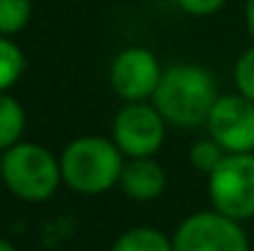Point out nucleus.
<instances>
[{"mask_svg": "<svg viewBox=\"0 0 254 251\" xmlns=\"http://www.w3.org/2000/svg\"><path fill=\"white\" fill-rule=\"evenodd\" d=\"M217 99V86L207 69L197 64H173L161 77L153 94V106L166 123L195 128L207 123Z\"/></svg>", "mask_w": 254, "mask_h": 251, "instance_id": "nucleus-1", "label": "nucleus"}, {"mask_svg": "<svg viewBox=\"0 0 254 251\" xmlns=\"http://www.w3.org/2000/svg\"><path fill=\"white\" fill-rule=\"evenodd\" d=\"M124 153L116 143L101 136L74 138L62 158V180L79 195H101L111 190L124 170Z\"/></svg>", "mask_w": 254, "mask_h": 251, "instance_id": "nucleus-2", "label": "nucleus"}, {"mask_svg": "<svg viewBox=\"0 0 254 251\" xmlns=\"http://www.w3.org/2000/svg\"><path fill=\"white\" fill-rule=\"evenodd\" d=\"M0 180L25 202H45L62 182V165L47 148L37 143H17L2 155Z\"/></svg>", "mask_w": 254, "mask_h": 251, "instance_id": "nucleus-3", "label": "nucleus"}, {"mask_svg": "<svg viewBox=\"0 0 254 251\" xmlns=\"http://www.w3.org/2000/svg\"><path fill=\"white\" fill-rule=\"evenodd\" d=\"M207 192L215 212L245 222L254 217V155L227 153L210 172Z\"/></svg>", "mask_w": 254, "mask_h": 251, "instance_id": "nucleus-4", "label": "nucleus"}, {"mask_svg": "<svg viewBox=\"0 0 254 251\" xmlns=\"http://www.w3.org/2000/svg\"><path fill=\"white\" fill-rule=\"evenodd\" d=\"M173 251H250V239L240 222L220 212H197L175 229Z\"/></svg>", "mask_w": 254, "mask_h": 251, "instance_id": "nucleus-5", "label": "nucleus"}, {"mask_svg": "<svg viewBox=\"0 0 254 251\" xmlns=\"http://www.w3.org/2000/svg\"><path fill=\"white\" fill-rule=\"evenodd\" d=\"M166 138V118L146 101H128L114 118V143L128 158H153Z\"/></svg>", "mask_w": 254, "mask_h": 251, "instance_id": "nucleus-6", "label": "nucleus"}, {"mask_svg": "<svg viewBox=\"0 0 254 251\" xmlns=\"http://www.w3.org/2000/svg\"><path fill=\"white\" fill-rule=\"evenodd\" d=\"M210 138L222 146L225 153L254 151V101L242 94L220 96L207 118Z\"/></svg>", "mask_w": 254, "mask_h": 251, "instance_id": "nucleus-7", "label": "nucleus"}, {"mask_svg": "<svg viewBox=\"0 0 254 251\" xmlns=\"http://www.w3.org/2000/svg\"><path fill=\"white\" fill-rule=\"evenodd\" d=\"M111 86L114 91L128 103V101H143L153 99L163 69L158 57L146 50V47H126L124 52L116 54L111 62Z\"/></svg>", "mask_w": 254, "mask_h": 251, "instance_id": "nucleus-8", "label": "nucleus"}, {"mask_svg": "<svg viewBox=\"0 0 254 251\" xmlns=\"http://www.w3.org/2000/svg\"><path fill=\"white\" fill-rule=\"evenodd\" d=\"M119 185L126 197L136 202H151L158 200L166 190V170L153 158H131L128 163H124Z\"/></svg>", "mask_w": 254, "mask_h": 251, "instance_id": "nucleus-9", "label": "nucleus"}, {"mask_svg": "<svg viewBox=\"0 0 254 251\" xmlns=\"http://www.w3.org/2000/svg\"><path fill=\"white\" fill-rule=\"evenodd\" d=\"M111 251H173V242L153 227H133L114 242Z\"/></svg>", "mask_w": 254, "mask_h": 251, "instance_id": "nucleus-10", "label": "nucleus"}, {"mask_svg": "<svg viewBox=\"0 0 254 251\" xmlns=\"http://www.w3.org/2000/svg\"><path fill=\"white\" fill-rule=\"evenodd\" d=\"M25 131V111L17 99L0 94V151L20 143Z\"/></svg>", "mask_w": 254, "mask_h": 251, "instance_id": "nucleus-11", "label": "nucleus"}, {"mask_svg": "<svg viewBox=\"0 0 254 251\" xmlns=\"http://www.w3.org/2000/svg\"><path fill=\"white\" fill-rule=\"evenodd\" d=\"M25 72V54L22 50L7 40L0 37V94H5L12 84H17V79Z\"/></svg>", "mask_w": 254, "mask_h": 251, "instance_id": "nucleus-12", "label": "nucleus"}, {"mask_svg": "<svg viewBox=\"0 0 254 251\" xmlns=\"http://www.w3.org/2000/svg\"><path fill=\"white\" fill-rule=\"evenodd\" d=\"M32 2L30 0H0V37H10L30 22Z\"/></svg>", "mask_w": 254, "mask_h": 251, "instance_id": "nucleus-13", "label": "nucleus"}, {"mask_svg": "<svg viewBox=\"0 0 254 251\" xmlns=\"http://www.w3.org/2000/svg\"><path fill=\"white\" fill-rule=\"evenodd\" d=\"M190 165L195 167V170H200V172H212L215 167L222 163V158H225V151H222V146L217 143V141H212V138H207V141H197V143H192V148H190Z\"/></svg>", "mask_w": 254, "mask_h": 251, "instance_id": "nucleus-14", "label": "nucleus"}, {"mask_svg": "<svg viewBox=\"0 0 254 251\" xmlns=\"http://www.w3.org/2000/svg\"><path fill=\"white\" fill-rule=\"evenodd\" d=\"M235 84L245 99L254 101V47L240 54L235 64Z\"/></svg>", "mask_w": 254, "mask_h": 251, "instance_id": "nucleus-15", "label": "nucleus"}, {"mask_svg": "<svg viewBox=\"0 0 254 251\" xmlns=\"http://www.w3.org/2000/svg\"><path fill=\"white\" fill-rule=\"evenodd\" d=\"M178 2V7H183L188 15H215L222 5H225V0H175Z\"/></svg>", "mask_w": 254, "mask_h": 251, "instance_id": "nucleus-16", "label": "nucleus"}, {"mask_svg": "<svg viewBox=\"0 0 254 251\" xmlns=\"http://www.w3.org/2000/svg\"><path fill=\"white\" fill-rule=\"evenodd\" d=\"M245 20H247L250 35L254 37V0H247V5H245Z\"/></svg>", "mask_w": 254, "mask_h": 251, "instance_id": "nucleus-17", "label": "nucleus"}, {"mask_svg": "<svg viewBox=\"0 0 254 251\" xmlns=\"http://www.w3.org/2000/svg\"><path fill=\"white\" fill-rule=\"evenodd\" d=\"M0 251H17V249H15L7 239H2V237H0Z\"/></svg>", "mask_w": 254, "mask_h": 251, "instance_id": "nucleus-18", "label": "nucleus"}, {"mask_svg": "<svg viewBox=\"0 0 254 251\" xmlns=\"http://www.w3.org/2000/svg\"><path fill=\"white\" fill-rule=\"evenodd\" d=\"M0 177H2V155H0Z\"/></svg>", "mask_w": 254, "mask_h": 251, "instance_id": "nucleus-19", "label": "nucleus"}]
</instances>
